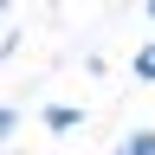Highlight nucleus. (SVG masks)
Returning a JSON list of instances; mask_svg holds the SVG:
<instances>
[{
    "label": "nucleus",
    "mask_w": 155,
    "mask_h": 155,
    "mask_svg": "<svg viewBox=\"0 0 155 155\" xmlns=\"http://www.w3.org/2000/svg\"><path fill=\"white\" fill-rule=\"evenodd\" d=\"M129 78H136V84H155V32L129 52Z\"/></svg>",
    "instance_id": "f03ea898"
},
{
    "label": "nucleus",
    "mask_w": 155,
    "mask_h": 155,
    "mask_svg": "<svg viewBox=\"0 0 155 155\" xmlns=\"http://www.w3.org/2000/svg\"><path fill=\"white\" fill-rule=\"evenodd\" d=\"M142 19H149V26H155V0H142Z\"/></svg>",
    "instance_id": "423d86ee"
},
{
    "label": "nucleus",
    "mask_w": 155,
    "mask_h": 155,
    "mask_svg": "<svg viewBox=\"0 0 155 155\" xmlns=\"http://www.w3.org/2000/svg\"><path fill=\"white\" fill-rule=\"evenodd\" d=\"M19 129H26V110H19V104H0V149H7Z\"/></svg>",
    "instance_id": "20e7f679"
},
{
    "label": "nucleus",
    "mask_w": 155,
    "mask_h": 155,
    "mask_svg": "<svg viewBox=\"0 0 155 155\" xmlns=\"http://www.w3.org/2000/svg\"><path fill=\"white\" fill-rule=\"evenodd\" d=\"M110 155H155V129H123L110 142Z\"/></svg>",
    "instance_id": "7ed1b4c3"
},
{
    "label": "nucleus",
    "mask_w": 155,
    "mask_h": 155,
    "mask_svg": "<svg viewBox=\"0 0 155 155\" xmlns=\"http://www.w3.org/2000/svg\"><path fill=\"white\" fill-rule=\"evenodd\" d=\"M39 123H45L52 136H78L84 129V110L78 104H39Z\"/></svg>",
    "instance_id": "f257e3e1"
},
{
    "label": "nucleus",
    "mask_w": 155,
    "mask_h": 155,
    "mask_svg": "<svg viewBox=\"0 0 155 155\" xmlns=\"http://www.w3.org/2000/svg\"><path fill=\"white\" fill-rule=\"evenodd\" d=\"M7 13H13V0H0V26H7Z\"/></svg>",
    "instance_id": "0eeeda50"
},
{
    "label": "nucleus",
    "mask_w": 155,
    "mask_h": 155,
    "mask_svg": "<svg viewBox=\"0 0 155 155\" xmlns=\"http://www.w3.org/2000/svg\"><path fill=\"white\" fill-rule=\"evenodd\" d=\"M13 52H19V32L7 26V32H0V65H7V58H13Z\"/></svg>",
    "instance_id": "39448f33"
},
{
    "label": "nucleus",
    "mask_w": 155,
    "mask_h": 155,
    "mask_svg": "<svg viewBox=\"0 0 155 155\" xmlns=\"http://www.w3.org/2000/svg\"><path fill=\"white\" fill-rule=\"evenodd\" d=\"M136 7H142V0H136Z\"/></svg>",
    "instance_id": "6e6552de"
}]
</instances>
